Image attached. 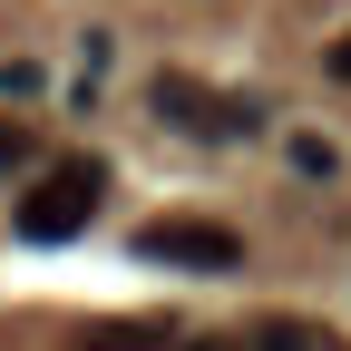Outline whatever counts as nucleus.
<instances>
[{"label":"nucleus","mask_w":351,"mask_h":351,"mask_svg":"<svg viewBox=\"0 0 351 351\" xmlns=\"http://www.w3.org/2000/svg\"><path fill=\"white\" fill-rule=\"evenodd\" d=\"M156 117L186 127V137H244L263 108H254V98H215V88H195L186 69H166V78H156Z\"/></svg>","instance_id":"nucleus-3"},{"label":"nucleus","mask_w":351,"mask_h":351,"mask_svg":"<svg viewBox=\"0 0 351 351\" xmlns=\"http://www.w3.org/2000/svg\"><path fill=\"white\" fill-rule=\"evenodd\" d=\"M195 351H234V341H195Z\"/></svg>","instance_id":"nucleus-9"},{"label":"nucleus","mask_w":351,"mask_h":351,"mask_svg":"<svg viewBox=\"0 0 351 351\" xmlns=\"http://www.w3.org/2000/svg\"><path fill=\"white\" fill-rule=\"evenodd\" d=\"M98 351H166L156 322H127V332H98Z\"/></svg>","instance_id":"nucleus-6"},{"label":"nucleus","mask_w":351,"mask_h":351,"mask_svg":"<svg viewBox=\"0 0 351 351\" xmlns=\"http://www.w3.org/2000/svg\"><path fill=\"white\" fill-rule=\"evenodd\" d=\"M322 69H332V78H341V88H351V29H341V39H332V49H322Z\"/></svg>","instance_id":"nucleus-7"},{"label":"nucleus","mask_w":351,"mask_h":351,"mask_svg":"<svg viewBox=\"0 0 351 351\" xmlns=\"http://www.w3.org/2000/svg\"><path fill=\"white\" fill-rule=\"evenodd\" d=\"M0 156H20V137H10V127H0Z\"/></svg>","instance_id":"nucleus-8"},{"label":"nucleus","mask_w":351,"mask_h":351,"mask_svg":"<svg viewBox=\"0 0 351 351\" xmlns=\"http://www.w3.org/2000/svg\"><path fill=\"white\" fill-rule=\"evenodd\" d=\"M254 351H341L322 322H302V313H274V322H254Z\"/></svg>","instance_id":"nucleus-4"},{"label":"nucleus","mask_w":351,"mask_h":351,"mask_svg":"<svg viewBox=\"0 0 351 351\" xmlns=\"http://www.w3.org/2000/svg\"><path fill=\"white\" fill-rule=\"evenodd\" d=\"M98 205H108V166H98V156H59V166L20 195V244H69Z\"/></svg>","instance_id":"nucleus-1"},{"label":"nucleus","mask_w":351,"mask_h":351,"mask_svg":"<svg viewBox=\"0 0 351 351\" xmlns=\"http://www.w3.org/2000/svg\"><path fill=\"white\" fill-rule=\"evenodd\" d=\"M283 156H293L302 176H341V147L322 137V127H293V137H283Z\"/></svg>","instance_id":"nucleus-5"},{"label":"nucleus","mask_w":351,"mask_h":351,"mask_svg":"<svg viewBox=\"0 0 351 351\" xmlns=\"http://www.w3.org/2000/svg\"><path fill=\"white\" fill-rule=\"evenodd\" d=\"M137 254L186 263V274H234V263H244V234L215 225V215H156V225L137 234Z\"/></svg>","instance_id":"nucleus-2"}]
</instances>
